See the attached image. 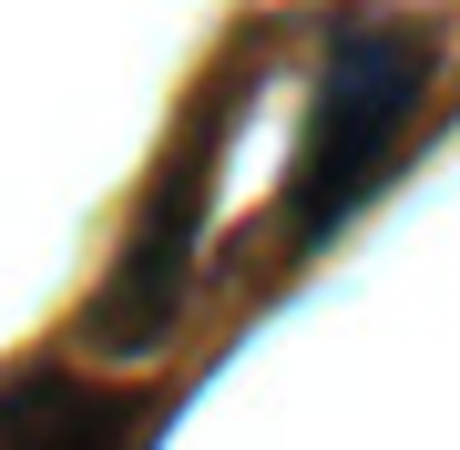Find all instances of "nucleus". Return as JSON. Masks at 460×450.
Wrapping results in <instances>:
<instances>
[{"label":"nucleus","instance_id":"nucleus-1","mask_svg":"<svg viewBox=\"0 0 460 450\" xmlns=\"http://www.w3.org/2000/svg\"><path fill=\"white\" fill-rule=\"evenodd\" d=\"M429 83V51L410 31H358L338 41L328 83H317V113H307V144H296V184H287V225L296 235H328L348 205L378 184V164L410 134V102Z\"/></svg>","mask_w":460,"mask_h":450},{"label":"nucleus","instance_id":"nucleus-2","mask_svg":"<svg viewBox=\"0 0 460 450\" xmlns=\"http://www.w3.org/2000/svg\"><path fill=\"white\" fill-rule=\"evenodd\" d=\"M0 450H133L113 400H83L62 379H31L0 400Z\"/></svg>","mask_w":460,"mask_h":450}]
</instances>
